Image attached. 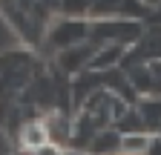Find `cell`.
<instances>
[{"mask_svg": "<svg viewBox=\"0 0 161 155\" xmlns=\"http://www.w3.org/2000/svg\"><path fill=\"white\" fill-rule=\"evenodd\" d=\"M153 141H150V135H127L124 138V152L127 155H144L150 152Z\"/></svg>", "mask_w": 161, "mask_h": 155, "instance_id": "cell-1", "label": "cell"}, {"mask_svg": "<svg viewBox=\"0 0 161 155\" xmlns=\"http://www.w3.org/2000/svg\"><path fill=\"white\" fill-rule=\"evenodd\" d=\"M26 147H32V149H37L40 147V141H46V132H40V126H29V132H26Z\"/></svg>", "mask_w": 161, "mask_h": 155, "instance_id": "cell-2", "label": "cell"}]
</instances>
